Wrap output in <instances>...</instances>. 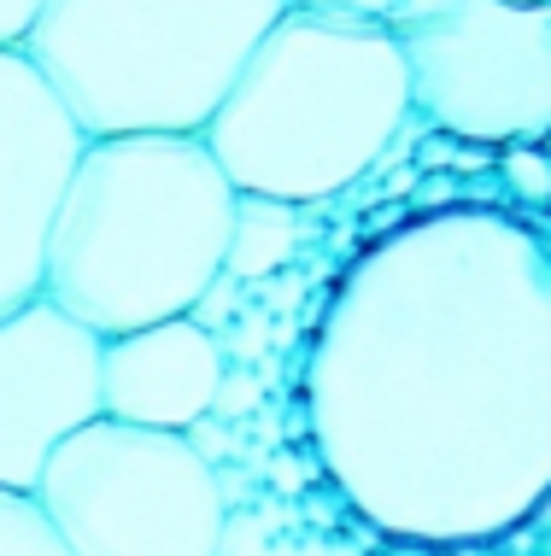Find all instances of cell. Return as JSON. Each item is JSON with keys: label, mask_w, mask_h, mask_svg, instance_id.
I'll list each match as a JSON object with an SVG mask.
<instances>
[{"label": "cell", "mask_w": 551, "mask_h": 556, "mask_svg": "<svg viewBox=\"0 0 551 556\" xmlns=\"http://www.w3.org/2000/svg\"><path fill=\"white\" fill-rule=\"evenodd\" d=\"M311 445L370 528L481 545L551 492V247L440 205L364 247L305 357Z\"/></svg>", "instance_id": "1"}, {"label": "cell", "mask_w": 551, "mask_h": 556, "mask_svg": "<svg viewBox=\"0 0 551 556\" xmlns=\"http://www.w3.org/2000/svg\"><path fill=\"white\" fill-rule=\"evenodd\" d=\"M241 188L205 135H88L53 212L41 293L100 340L188 317L223 281Z\"/></svg>", "instance_id": "2"}, {"label": "cell", "mask_w": 551, "mask_h": 556, "mask_svg": "<svg viewBox=\"0 0 551 556\" xmlns=\"http://www.w3.org/2000/svg\"><path fill=\"white\" fill-rule=\"evenodd\" d=\"M411 117V71L381 18L288 7L205 124L241 193L323 205L381 164Z\"/></svg>", "instance_id": "3"}, {"label": "cell", "mask_w": 551, "mask_h": 556, "mask_svg": "<svg viewBox=\"0 0 551 556\" xmlns=\"http://www.w3.org/2000/svg\"><path fill=\"white\" fill-rule=\"evenodd\" d=\"M293 0H48L24 53L83 135H200Z\"/></svg>", "instance_id": "4"}, {"label": "cell", "mask_w": 551, "mask_h": 556, "mask_svg": "<svg viewBox=\"0 0 551 556\" xmlns=\"http://www.w3.org/2000/svg\"><path fill=\"white\" fill-rule=\"evenodd\" d=\"M71 556H223V480L193 433L95 416L48 457L36 492Z\"/></svg>", "instance_id": "5"}, {"label": "cell", "mask_w": 551, "mask_h": 556, "mask_svg": "<svg viewBox=\"0 0 551 556\" xmlns=\"http://www.w3.org/2000/svg\"><path fill=\"white\" fill-rule=\"evenodd\" d=\"M387 29L411 71V112L464 147L551 129V0H399Z\"/></svg>", "instance_id": "6"}, {"label": "cell", "mask_w": 551, "mask_h": 556, "mask_svg": "<svg viewBox=\"0 0 551 556\" xmlns=\"http://www.w3.org/2000/svg\"><path fill=\"white\" fill-rule=\"evenodd\" d=\"M107 416V340L48 293L0 317V492H36L83 422Z\"/></svg>", "instance_id": "7"}, {"label": "cell", "mask_w": 551, "mask_h": 556, "mask_svg": "<svg viewBox=\"0 0 551 556\" xmlns=\"http://www.w3.org/2000/svg\"><path fill=\"white\" fill-rule=\"evenodd\" d=\"M88 135L24 48H0V317L41 293L53 212Z\"/></svg>", "instance_id": "8"}, {"label": "cell", "mask_w": 551, "mask_h": 556, "mask_svg": "<svg viewBox=\"0 0 551 556\" xmlns=\"http://www.w3.org/2000/svg\"><path fill=\"white\" fill-rule=\"evenodd\" d=\"M223 381V345L193 311L107 340V416L124 422L193 433L217 410Z\"/></svg>", "instance_id": "9"}, {"label": "cell", "mask_w": 551, "mask_h": 556, "mask_svg": "<svg viewBox=\"0 0 551 556\" xmlns=\"http://www.w3.org/2000/svg\"><path fill=\"white\" fill-rule=\"evenodd\" d=\"M293 247H300V205L264 200V193H241V205H235V235H229V264H223V276L259 281V276H271L276 264H288Z\"/></svg>", "instance_id": "10"}, {"label": "cell", "mask_w": 551, "mask_h": 556, "mask_svg": "<svg viewBox=\"0 0 551 556\" xmlns=\"http://www.w3.org/2000/svg\"><path fill=\"white\" fill-rule=\"evenodd\" d=\"M0 556H71V551L59 545L53 521L41 516L36 498L0 492Z\"/></svg>", "instance_id": "11"}, {"label": "cell", "mask_w": 551, "mask_h": 556, "mask_svg": "<svg viewBox=\"0 0 551 556\" xmlns=\"http://www.w3.org/2000/svg\"><path fill=\"white\" fill-rule=\"evenodd\" d=\"M499 176H504V188H511L516 205H528V212H546L551 205V153H546V141L499 147Z\"/></svg>", "instance_id": "12"}, {"label": "cell", "mask_w": 551, "mask_h": 556, "mask_svg": "<svg viewBox=\"0 0 551 556\" xmlns=\"http://www.w3.org/2000/svg\"><path fill=\"white\" fill-rule=\"evenodd\" d=\"M48 0H0V48H24V36L36 29Z\"/></svg>", "instance_id": "13"}, {"label": "cell", "mask_w": 551, "mask_h": 556, "mask_svg": "<svg viewBox=\"0 0 551 556\" xmlns=\"http://www.w3.org/2000/svg\"><path fill=\"white\" fill-rule=\"evenodd\" d=\"M293 7H317V12H352V18H393L399 0H293Z\"/></svg>", "instance_id": "14"}, {"label": "cell", "mask_w": 551, "mask_h": 556, "mask_svg": "<svg viewBox=\"0 0 551 556\" xmlns=\"http://www.w3.org/2000/svg\"><path fill=\"white\" fill-rule=\"evenodd\" d=\"M540 141H546V153H551V129H546V135H540Z\"/></svg>", "instance_id": "15"}]
</instances>
